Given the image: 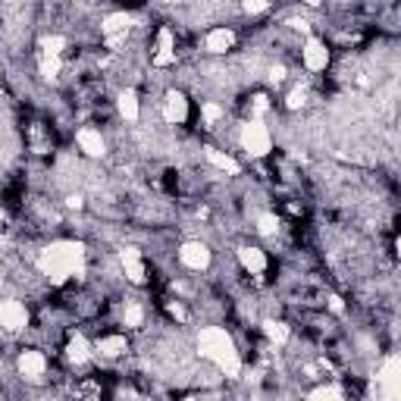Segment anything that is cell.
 <instances>
[{
	"instance_id": "obj_1",
	"label": "cell",
	"mask_w": 401,
	"mask_h": 401,
	"mask_svg": "<svg viewBox=\"0 0 401 401\" xmlns=\"http://www.w3.org/2000/svg\"><path fill=\"white\" fill-rule=\"evenodd\" d=\"M38 270L50 279L53 285H63L72 276H85V245L72 238L50 242L48 248L38 254Z\"/></svg>"
},
{
	"instance_id": "obj_2",
	"label": "cell",
	"mask_w": 401,
	"mask_h": 401,
	"mask_svg": "<svg viewBox=\"0 0 401 401\" xmlns=\"http://www.w3.org/2000/svg\"><path fill=\"white\" fill-rule=\"evenodd\" d=\"M198 351L200 358L217 364V370L226 373L229 379L242 376V354L236 351V342H232V336L223 326H204L198 332Z\"/></svg>"
},
{
	"instance_id": "obj_3",
	"label": "cell",
	"mask_w": 401,
	"mask_h": 401,
	"mask_svg": "<svg viewBox=\"0 0 401 401\" xmlns=\"http://www.w3.org/2000/svg\"><path fill=\"white\" fill-rule=\"evenodd\" d=\"M238 142H242L245 154H248V157H254V160L270 157V151H273V135H270V129H266V125L260 123L257 116L248 119V123H242Z\"/></svg>"
},
{
	"instance_id": "obj_4",
	"label": "cell",
	"mask_w": 401,
	"mask_h": 401,
	"mask_svg": "<svg viewBox=\"0 0 401 401\" xmlns=\"http://www.w3.org/2000/svg\"><path fill=\"white\" fill-rule=\"evenodd\" d=\"M376 398L383 401H395L401 395V360L398 354H389V358L383 360V367H379L376 373Z\"/></svg>"
},
{
	"instance_id": "obj_5",
	"label": "cell",
	"mask_w": 401,
	"mask_h": 401,
	"mask_svg": "<svg viewBox=\"0 0 401 401\" xmlns=\"http://www.w3.org/2000/svg\"><path fill=\"white\" fill-rule=\"evenodd\" d=\"M0 326L6 332H22L29 326V307L16 298H4L0 301Z\"/></svg>"
},
{
	"instance_id": "obj_6",
	"label": "cell",
	"mask_w": 401,
	"mask_h": 401,
	"mask_svg": "<svg viewBox=\"0 0 401 401\" xmlns=\"http://www.w3.org/2000/svg\"><path fill=\"white\" fill-rule=\"evenodd\" d=\"M301 63H304L307 72H323L329 66V50L320 38H307L304 48H301Z\"/></svg>"
},
{
	"instance_id": "obj_7",
	"label": "cell",
	"mask_w": 401,
	"mask_h": 401,
	"mask_svg": "<svg viewBox=\"0 0 401 401\" xmlns=\"http://www.w3.org/2000/svg\"><path fill=\"white\" fill-rule=\"evenodd\" d=\"M179 264L195 273L207 270V266H210V248H207L204 242H185L182 248H179Z\"/></svg>"
},
{
	"instance_id": "obj_8",
	"label": "cell",
	"mask_w": 401,
	"mask_h": 401,
	"mask_svg": "<svg viewBox=\"0 0 401 401\" xmlns=\"http://www.w3.org/2000/svg\"><path fill=\"white\" fill-rule=\"evenodd\" d=\"M119 264H123V273H125V279H129L132 285H144V279H148V266H144V260H142V251L125 248L123 254H119Z\"/></svg>"
},
{
	"instance_id": "obj_9",
	"label": "cell",
	"mask_w": 401,
	"mask_h": 401,
	"mask_svg": "<svg viewBox=\"0 0 401 401\" xmlns=\"http://www.w3.org/2000/svg\"><path fill=\"white\" fill-rule=\"evenodd\" d=\"M157 53H154L151 63L154 66H170L176 63V35H172L170 25H163V29L157 32V48H154Z\"/></svg>"
},
{
	"instance_id": "obj_10",
	"label": "cell",
	"mask_w": 401,
	"mask_h": 401,
	"mask_svg": "<svg viewBox=\"0 0 401 401\" xmlns=\"http://www.w3.org/2000/svg\"><path fill=\"white\" fill-rule=\"evenodd\" d=\"M163 119L170 125H179L189 119V97H185L182 91H170V95L163 97Z\"/></svg>"
},
{
	"instance_id": "obj_11",
	"label": "cell",
	"mask_w": 401,
	"mask_h": 401,
	"mask_svg": "<svg viewBox=\"0 0 401 401\" xmlns=\"http://www.w3.org/2000/svg\"><path fill=\"white\" fill-rule=\"evenodd\" d=\"M76 144L82 148V154H88V157H104L107 154V142L95 125H82V129L76 132Z\"/></svg>"
},
{
	"instance_id": "obj_12",
	"label": "cell",
	"mask_w": 401,
	"mask_h": 401,
	"mask_svg": "<svg viewBox=\"0 0 401 401\" xmlns=\"http://www.w3.org/2000/svg\"><path fill=\"white\" fill-rule=\"evenodd\" d=\"M16 367H19V373H22L25 379H38V376L48 373V358H44L41 351H22L19 354V360H16Z\"/></svg>"
},
{
	"instance_id": "obj_13",
	"label": "cell",
	"mask_w": 401,
	"mask_h": 401,
	"mask_svg": "<svg viewBox=\"0 0 401 401\" xmlns=\"http://www.w3.org/2000/svg\"><path fill=\"white\" fill-rule=\"evenodd\" d=\"M204 48L207 53H226V50H232L236 48V32L232 29H226V25H219V29H210L207 32V38H204Z\"/></svg>"
},
{
	"instance_id": "obj_14",
	"label": "cell",
	"mask_w": 401,
	"mask_h": 401,
	"mask_svg": "<svg viewBox=\"0 0 401 401\" xmlns=\"http://www.w3.org/2000/svg\"><path fill=\"white\" fill-rule=\"evenodd\" d=\"M238 264H242L245 273L260 276V273L266 270V251L264 248H254V245H242V248H238Z\"/></svg>"
},
{
	"instance_id": "obj_15",
	"label": "cell",
	"mask_w": 401,
	"mask_h": 401,
	"mask_svg": "<svg viewBox=\"0 0 401 401\" xmlns=\"http://www.w3.org/2000/svg\"><path fill=\"white\" fill-rule=\"evenodd\" d=\"M116 110L119 116L125 119V123H138V116H142V100H138V91L135 88H123L116 95Z\"/></svg>"
},
{
	"instance_id": "obj_16",
	"label": "cell",
	"mask_w": 401,
	"mask_h": 401,
	"mask_svg": "<svg viewBox=\"0 0 401 401\" xmlns=\"http://www.w3.org/2000/svg\"><path fill=\"white\" fill-rule=\"evenodd\" d=\"M132 29V16L129 13H110V16L100 19V35L110 38V35H125Z\"/></svg>"
},
{
	"instance_id": "obj_17",
	"label": "cell",
	"mask_w": 401,
	"mask_h": 401,
	"mask_svg": "<svg viewBox=\"0 0 401 401\" xmlns=\"http://www.w3.org/2000/svg\"><path fill=\"white\" fill-rule=\"evenodd\" d=\"M204 157H207V163H210V166L229 172V176H238V172H242V163H238L236 157H229V154H223V151H217V148H207Z\"/></svg>"
},
{
	"instance_id": "obj_18",
	"label": "cell",
	"mask_w": 401,
	"mask_h": 401,
	"mask_svg": "<svg viewBox=\"0 0 401 401\" xmlns=\"http://www.w3.org/2000/svg\"><path fill=\"white\" fill-rule=\"evenodd\" d=\"M66 358H69V364H76V367L88 364V360H91V345H88V339H85V336H72L69 345H66Z\"/></svg>"
},
{
	"instance_id": "obj_19",
	"label": "cell",
	"mask_w": 401,
	"mask_h": 401,
	"mask_svg": "<svg viewBox=\"0 0 401 401\" xmlns=\"http://www.w3.org/2000/svg\"><path fill=\"white\" fill-rule=\"evenodd\" d=\"M95 351L100 354V358H119V354L129 351V342H125V336H104L95 345Z\"/></svg>"
},
{
	"instance_id": "obj_20",
	"label": "cell",
	"mask_w": 401,
	"mask_h": 401,
	"mask_svg": "<svg viewBox=\"0 0 401 401\" xmlns=\"http://www.w3.org/2000/svg\"><path fill=\"white\" fill-rule=\"evenodd\" d=\"M38 69H41L44 79H57L60 69H63V57H57V53H44L38 50Z\"/></svg>"
},
{
	"instance_id": "obj_21",
	"label": "cell",
	"mask_w": 401,
	"mask_h": 401,
	"mask_svg": "<svg viewBox=\"0 0 401 401\" xmlns=\"http://www.w3.org/2000/svg\"><path fill=\"white\" fill-rule=\"evenodd\" d=\"M264 336L270 339L273 345H285V342H289V336H292V329L283 323V320H266V323H264Z\"/></svg>"
},
{
	"instance_id": "obj_22",
	"label": "cell",
	"mask_w": 401,
	"mask_h": 401,
	"mask_svg": "<svg viewBox=\"0 0 401 401\" xmlns=\"http://www.w3.org/2000/svg\"><path fill=\"white\" fill-rule=\"evenodd\" d=\"M123 323L129 326V329H138V326L144 323V307L138 304V301H129V304L123 307Z\"/></svg>"
},
{
	"instance_id": "obj_23",
	"label": "cell",
	"mask_w": 401,
	"mask_h": 401,
	"mask_svg": "<svg viewBox=\"0 0 401 401\" xmlns=\"http://www.w3.org/2000/svg\"><path fill=\"white\" fill-rule=\"evenodd\" d=\"M66 44H69V41H66L63 35H48V38L41 41V50H44V53H57V57H63Z\"/></svg>"
},
{
	"instance_id": "obj_24",
	"label": "cell",
	"mask_w": 401,
	"mask_h": 401,
	"mask_svg": "<svg viewBox=\"0 0 401 401\" xmlns=\"http://www.w3.org/2000/svg\"><path fill=\"white\" fill-rule=\"evenodd\" d=\"M257 232H260V236H276V232H279V217H273V213L257 217Z\"/></svg>"
},
{
	"instance_id": "obj_25",
	"label": "cell",
	"mask_w": 401,
	"mask_h": 401,
	"mask_svg": "<svg viewBox=\"0 0 401 401\" xmlns=\"http://www.w3.org/2000/svg\"><path fill=\"white\" fill-rule=\"evenodd\" d=\"M223 107H219V104H213V100H207V104L204 107H200V116H204V123L207 125H213V123H219V119H223Z\"/></svg>"
},
{
	"instance_id": "obj_26",
	"label": "cell",
	"mask_w": 401,
	"mask_h": 401,
	"mask_svg": "<svg viewBox=\"0 0 401 401\" xmlns=\"http://www.w3.org/2000/svg\"><path fill=\"white\" fill-rule=\"evenodd\" d=\"M307 104V88H292L289 91V97H285V107H289V110H301V107Z\"/></svg>"
},
{
	"instance_id": "obj_27",
	"label": "cell",
	"mask_w": 401,
	"mask_h": 401,
	"mask_svg": "<svg viewBox=\"0 0 401 401\" xmlns=\"http://www.w3.org/2000/svg\"><path fill=\"white\" fill-rule=\"evenodd\" d=\"M242 10L248 13V16H257V13L270 10V0H242Z\"/></svg>"
},
{
	"instance_id": "obj_28",
	"label": "cell",
	"mask_w": 401,
	"mask_h": 401,
	"mask_svg": "<svg viewBox=\"0 0 401 401\" xmlns=\"http://www.w3.org/2000/svg\"><path fill=\"white\" fill-rule=\"evenodd\" d=\"M307 395H311V398H342L345 392L336 389V386H320V389H311Z\"/></svg>"
},
{
	"instance_id": "obj_29",
	"label": "cell",
	"mask_w": 401,
	"mask_h": 401,
	"mask_svg": "<svg viewBox=\"0 0 401 401\" xmlns=\"http://www.w3.org/2000/svg\"><path fill=\"white\" fill-rule=\"evenodd\" d=\"M166 311H170L176 320H189V313H185V307L179 304V301H170V304H166Z\"/></svg>"
},
{
	"instance_id": "obj_30",
	"label": "cell",
	"mask_w": 401,
	"mask_h": 401,
	"mask_svg": "<svg viewBox=\"0 0 401 401\" xmlns=\"http://www.w3.org/2000/svg\"><path fill=\"white\" fill-rule=\"evenodd\" d=\"M270 110V100H266V95H257L254 97V113H266Z\"/></svg>"
},
{
	"instance_id": "obj_31",
	"label": "cell",
	"mask_w": 401,
	"mask_h": 401,
	"mask_svg": "<svg viewBox=\"0 0 401 401\" xmlns=\"http://www.w3.org/2000/svg\"><path fill=\"white\" fill-rule=\"evenodd\" d=\"M329 307H332V311H336V313H342V311H345L342 298H336V295H332V298H329Z\"/></svg>"
},
{
	"instance_id": "obj_32",
	"label": "cell",
	"mask_w": 401,
	"mask_h": 401,
	"mask_svg": "<svg viewBox=\"0 0 401 401\" xmlns=\"http://www.w3.org/2000/svg\"><path fill=\"white\" fill-rule=\"evenodd\" d=\"M304 4H307V6H320V0H304Z\"/></svg>"
},
{
	"instance_id": "obj_33",
	"label": "cell",
	"mask_w": 401,
	"mask_h": 401,
	"mask_svg": "<svg viewBox=\"0 0 401 401\" xmlns=\"http://www.w3.org/2000/svg\"><path fill=\"white\" fill-rule=\"evenodd\" d=\"M0 79H4V66H0Z\"/></svg>"
},
{
	"instance_id": "obj_34",
	"label": "cell",
	"mask_w": 401,
	"mask_h": 401,
	"mask_svg": "<svg viewBox=\"0 0 401 401\" xmlns=\"http://www.w3.org/2000/svg\"><path fill=\"white\" fill-rule=\"evenodd\" d=\"M0 223H4V210H0Z\"/></svg>"
}]
</instances>
